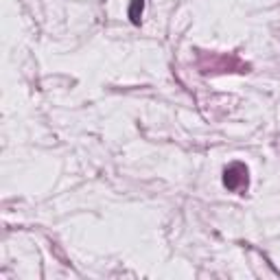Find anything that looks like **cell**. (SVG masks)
Returning <instances> with one entry per match:
<instances>
[{
  "label": "cell",
  "instance_id": "obj_1",
  "mask_svg": "<svg viewBox=\"0 0 280 280\" xmlns=\"http://www.w3.org/2000/svg\"><path fill=\"white\" fill-rule=\"evenodd\" d=\"M223 184L230 191H241V188L247 186V169H245V164L234 162V164L228 166L226 173H223Z\"/></svg>",
  "mask_w": 280,
  "mask_h": 280
},
{
  "label": "cell",
  "instance_id": "obj_2",
  "mask_svg": "<svg viewBox=\"0 0 280 280\" xmlns=\"http://www.w3.org/2000/svg\"><path fill=\"white\" fill-rule=\"evenodd\" d=\"M142 7H144V0H131V7H129V20L134 22V24H140Z\"/></svg>",
  "mask_w": 280,
  "mask_h": 280
}]
</instances>
